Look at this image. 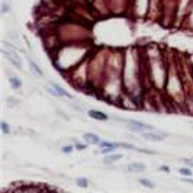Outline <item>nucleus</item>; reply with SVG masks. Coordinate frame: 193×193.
I'll return each instance as SVG.
<instances>
[{"label":"nucleus","mask_w":193,"mask_h":193,"mask_svg":"<svg viewBox=\"0 0 193 193\" xmlns=\"http://www.w3.org/2000/svg\"><path fill=\"white\" fill-rule=\"evenodd\" d=\"M87 115L91 118V119H96V121H107V115L103 113V112H99V110H89Z\"/></svg>","instance_id":"obj_5"},{"label":"nucleus","mask_w":193,"mask_h":193,"mask_svg":"<svg viewBox=\"0 0 193 193\" xmlns=\"http://www.w3.org/2000/svg\"><path fill=\"white\" fill-rule=\"evenodd\" d=\"M9 83L12 84V87L13 89H20L22 87V81H20V78H18V77H13V76H12V77L9 78Z\"/></svg>","instance_id":"obj_8"},{"label":"nucleus","mask_w":193,"mask_h":193,"mask_svg":"<svg viewBox=\"0 0 193 193\" xmlns=\"http://www.w3.org/2000/svg\"><path fill=\"white\" fill-rule=\"evenodd\" d=\"M160 170L164 173H170V167L169 166H160Z\"/></svg>","instance_id":"obj_18"},{"label":"nucleus","mask_w":193,"mask_h":193,"mask_svg":"<svg viewBox=\"0 0 193 193\" xmlns=\"http://www.w3.org/2000/svg\"><path fill=\"white\" fill-rule=\"evenodd\" d=\"M31 68H32V70L35 71V73H36V74H38V76H41V77L44 76V73H42V70H41V68H39V67L36 66V64H35V63H34V61H31Z\"/></svg>","instance_id":"obj_12"},{"label":"nucleus","mask_w":193,"mask_h":193,"mask_svg":"<svg viewBox=\"0 0 193 193\" xmlns=\"http://www.w3.org/2000/svg\"><path fill=\"white\" fill-rule=\"evenodd\" d=\"M142 138H145L148 141H163L166 138V135H160V134H156L154 131H150V132H144Z\"/></svg>","instance_id":"obj_4"},{"label":"nucleus","mask_w":193,"mask_h":193,"mask_svg":"<svg viewBox=\"0 0 193 193\" xmlns=\"http://www.w3.org/2000/svg\"><path fill=\"white\" fill-rule=\"evenodd\" d=\"M118 147L128 148V150H134V145H132V144H128V142H118Z\"/></svg>","instance_id":"obj_16"},{"label":"nucleus","mask_w":193,"mask_h":193,"mask_svg":"<svg viewBox=\"0 0 193 193\" xmlns=\"http://www.w3.org/2000/svg\"><path fill=\"white\" fill-rule=\"evenodd\" d=\"M74 148H76L77 151H83V150H86V148H87V144H81V142H76V145H74Z\"/></svg>","instance_id":"obj_15"},{"label":"nucleus","mask_w":193,"mask_h":193,"mask_svg":"<svg viewBox=\"0 0 193 193\" xmlns=\"http://www.w3.org/2000/svg\"><path fill=\"white\" fill-rule=\"evenodd\" d=\"M179 173L181 176H184V177H190V176L193 174V171L189 167H181V169H179Z\"/></svg>","instance_id":"obj_11"},{"label":"nucleus","mask_w":193,"mask_h":193,"mask_svg":"<svg viewBox=\"0 0 193 193\" xmlns=\"http://www.w3.org/2000/svg\"><path fill=\"white\" fill-rule=\"evenodd\" d=\"M83 138H84V141H86L87 144H91V145H99V144H100L99 135L91 134V132H86V134L83 135Z\"/></svg>","instance_id":"obj_3"},{"label":"nucleus","mask_w":193,"mask_h":193,"mask_svg":"<svg viewBox=\"0 0 193 193\" xmlns=\"http://www.w3.org/2000/svg\"><path fill=\"white\" fill-rule=\"evenodd\" d=\"M51 87L55 90V96H58V97H70L71 99V94L68 91H66L64 89L61 87V86H58L57 83H51Z\"/></svg>","instance_id":"obj_6"},{"label":"nucleus","mask_w":193,"mask_h":193,"mask_svg":"<svg viewBox=\"0 0 193 193\" xmlns=\"http://www.w3.org/2000/svg\"><path fill=\"white\" fill-rule=\"evenodd\" d=\"M100 153L102 154H109L112 151H115L118 147V142H110V141H100Z\"/></svg>","instance_id":"obj_1"},{"label":"nucleus","mask_w":193,"mask_h":193,"mask_svg":"<svg viewBox=\"0 0 193 193\" xmlns=\"http://www.w3.org/2000/svg\"><path fill=\"white\" fill-rule=\"evenodd\" d=\"M122 157H123L122 154H110V156H106L103 158V163L105 164H112V163H116L118 160H121Z\"/></svg>","instance_id":"obj_7"},{"label":"nucleus","mask_w":193,"mask_h":193,"mask_svg":"<svg viewBox=\"0 0 193 193\" xmlns=\"http://www.w3.org/2000/svg\"><path fill=\"white\" fill-rule=\"evenodd\" d=\"M0 126H1V131H3V134H10V129H9V125H7V122L6 121H1V123H0Z\"/></svg>","instance_id":"obj_13"},{"label":"nucleus","mask_w":193,"mask_h":193,"mask_svg":"<svg viewBox=\"0 0 193 193\" xmlns=\"http://www.w3.org/2000/svg\"><path fill=\"white\" fill-rule=\"evenodd\" d=\"M183 181H187V183L193 184V180H192V179H189V177H184V180H183Z\"/></svg>","instance_id":"obj_20"},{"label":"nucleus","mask_w":193,"mask_h":193,"mask_svg":"<svg viewBox=\"0 0 193 193\" xmlns=\"http://www.w3.org/2000/svg\"><path fill=\"white\" fill-rule=\"evenodd\" d=\"M9 12V6H7V3H1V13H7Z\"/></svg>","instance_id":"obj_17"},{"label":"nucleus","mask_w":193,"mask_h":193,"mask_svg":"<svg viewBox=\"0 0 193 193\" xmlns=\"http://www.w3.org/2000/svg\"><path fill=\"white\" fill-rule=\"evenodd\" d=\"M183 161H184V164H186V166H190V167H193V161H190V160H186V158H184Z\"/></svg>","instance_id":"obj_19"},{"label":"nucleus","mask_w":193,"mask_h":193,"mask_svg":"<svg viewBox=\"0 0 193 193\" xmlns=\"http://www.w3.org/2000/svg\"><path fill=\"white\" fill-rule=\"evenodd\" d=\"M73 150H76L73 145H64V147L61 148V153H64V154H71Z\"/></svg>","instance_id":"obj_14"},{"label":"nucleus","mask_w":193,"mask_h":193,"mask_svg":"<svg viewBox=\"0 0 193 193\" xmlns=\"http://www.w3.org/2000/svg\"><path fill=\"white\" fill-rule=\"evenodd\" d=\"M140 184H142L144 187H148V189H154L156 187V184L153 181L147 180V179H140Z\"/></svg>","instance_id":"obj_10"},{"label":"nucleus","mask_w":193,"mask_h":193,"mask_svg":"<svg viewBox=\"0 0 193 193\" xmlns=\"http://www.w3.org/2000/svg\"><path fill=\"white\" fill-rule=\"evenodd\" d=\"M128 171H132V173H141V171H145L147 170V166L144 163H131L128 164Z\"/></svg>","instance_id":"obj_2"},{"label":"nucleus","mask_w":193,"mask_h":193,"mask_svg":"<svg viewBox=\"0 0 193 193\" xmlns=\"http://www.w3.org/2000/svg\"><path fill=\"white\" fill-rule=\"evenodd\" d=\"M76 184H77L78 187L86 189V187L89 186V180H87V179H84V177H78V179L76 180Z\"/></svg>","instance_id":"obj_9"}]
</instances>
